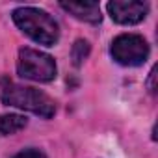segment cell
Listing matches in <instances>:
<instances>
[{"instance_id": "cell-1", "label": "cell", "mask_w": 158, "mask_h": 158, "mask_svg": "<svg viewBox=\"0 0 158 158\" xmlns=\"http://www.w3.org/2000/svg\"><path fill=\"white\" fill-rule=\"evenodd\" d=\"M0 101L6 106H15L19 110L32 112L45 119L56 114V102L47 93L30 86H21L10 78L0 80Z\"/></svg>"}, {"instance_id": "cell-2", "label": "cell", "mask_w": 158, "mask_h": 158, "mask_svg": "<svg viewBox=\"0 0 158 158\" xmlns=\"http://www.w3.org/2000/svg\"><path fill=\"white\" fill-rule=\"evenodd\" d=\"M13 23L19 26L21 32H24L30 39H34L39 45L54 47L60 39L58 23L39 8H17L13 11Z\"/></svg>"}, {"instance_id": "cell-3", "label": "cell", "mask_w": 158, "mask_h": 158, "mask_svg": "<svg viewBox=\"0 0 158 158\" xmlns=\"http://www.w3.org/2000/svg\"><path fill=\"white\" fill-rule=\"evenodd\" d=\"M17 73L19 76L34 82H50L56 78V61L47 52L35 48H21L17 60Z\"/></svg>"}, {"instance_id": "cell-4", "label": "cell", "mask_w": 158, "mask_h": 158, "mask_svg": "<svg viewBox=\"0 0 158 158\" xmlns=\"http://www.w3.org/2000/svg\"><path fill=\"white\" fill-rule=\"evenodd\" d=\"M110 54L117 63L125 67H136L147 60L149 45L138 34H121L112 41Z\"/></svg>"}, {"instance_id": "cell-5", "label": "cell", "mask_w": 158, "mask_h": 158, "mask_svg": "<svg viewBox=\"0 0 158 158\" xmlns=\"http://www.w3.org/2000/svg\"><path fill=\"white\" fill-rule=\"evenodd\" d=\"M106 8L117 24H138L149 13L147 2H134V0H114L108 2Z\"/></svg>"}, {"instance_id": "cell-6", "label": "cell", "mask_w": 158, "mask_h": 158, "mask_svg": "<svg viewBox=\"0 0 158 158\" xmlns=\"http://www.w3.org/2000/svg\"><path fill=\"white\" fill-rule=\"evenodd\" d=\"M60 6L61 10L71 13L74 19L89 23V24H99L102 19L101 8L97 2H60Z\"/></svg>"}, {"instance_id": "cell-7", "label": "cell", "mask_w": 158, "mask_h": 158, "mask_svg": "<svg viewBox=\"0 0 158 158\" xmlns=\"http://www.w3.org/2000/svg\"><path fill=\"white\" fill-rule=\"evenodd\" d=\"M28 125V119L19 114H2L0 115V136H11L23 130Z\"/></svg>"}, {"instance_id": "cell-8", "label": "cell", "mask_w": 158, "mask_h": 158, "mask_svg": "<svg viewBox=\"0 0 158 158\" xmlns=\"http://www.w3.org/2000/svg\"><path fill=\"white\" fill-rule=\"evenodd\" d=\"M89 54V43L86 39H78L74 45H73V50H71V58H73V63L78 67L82 65V61L88 58Z\"/></svg>"}, {"instance_id": "cell-9", "label": "cell", "mask_w": 158, "mask_h": 158, "mask_svg": "<svg viewBox=\"0 0 158 158\" xmlns=\"http://www.w3.org/2000/svg\"><path fill=\"white\" fill-rule=\"evenodd\" d=\"M13 158H47V156L41 151H37V149H24V151L17 152Z\"/></svg>"}, {"instance_id": "cell-10", "label": "cell", "mask_w": 158, "mask_h": 158, "mask_svg": "<svg viewBox=\"0 0 158 158\" xmlns=\"http://www.w3.org/2000/svg\"><path fill=\"white\" fill-rule=\"evenodd\" d=\"M154 78H156V67L149 73V82H147V84H149V91H151V93H156V84H154Z\"/></svg>"}]
</instances>
